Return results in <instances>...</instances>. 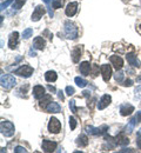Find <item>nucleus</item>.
<instances>
[{"label":"nucleus","mask_w":141,"mask_h":153,"mask_svg":"<svg viewBox=\"0 0 141 153\" xmlns=\"http://www.w3.org/2000/svg\"><path fill=\"white\" fill-rule=\"evenodd\" d=\"M32 34H33V30H32V28H26V30H24V32H22V38L28 39L30 37H32Z\"/></svg>","instance_id":"c85d7f7f"},{"label":"nucleus","mask_w":141,"mask_h":153,"mask_svg":"<svg viewBox=\"0 0 141 153\" xmlns=\"http://www.w3.org/2000/svg\"><path fill=\"white\" fill-rule=\"evenodd\" d=\"M69 108H71V111L73 112V113H77V107H75V100H71L69 101Z\"/></svg>","instance_id":"c9c22d12"},{"label":"nucleus","mask_w":141,"mask_h":153,"mask_svg":"<svg viewBox=\"0 0 141 153\" xmlns=\"http://www.w3.org/2000/svg\"><path fill=\"white\" fill-rule=\"evenodd\" d=\"M18 41H19V33H18V32L11 33V34H10V38H8V46H10V48H11V50L17 48Z\"/></svg>","instance_id":"1a4fd4ad"},{"label":"nucleus","mask_w":141,"mask_h":153,"mask_svg":"<svg viewBox=\"0 0 141 153\" xmlns=\"http://www.w3.org/2000/svg\"><path fill=\"white\" fill-rule=\"evenodd\" d=\"M58 97H59V99H60L61 101L65 99V97H63V92H62V91H59V92H58Z\"/></svg>","instance_id":"a19ab883"},{"label":"nucleus","mask_w":141,"mask_h":153,"mask_svg":"<svg viewBox=\"0 0 141 153\" xmlns=\"http://www.w3.org/2000/svg\"><path fill=\"white\" fill-rule=\"evenodd\" d=\"M51 101H52V97L48 96V94H45V96L39 100V106L42 107V108H46V107H47V104H49Z\"/></svg>","instance_id":"5701e85b"},{"label":"nucleus","mask_w":141,"mask_h":153,"mask_svg":"<svg viewBox=\"0 0 141 153\" xmlns=\"http://www.w3.org/2000/svg\"><path fill=\"white\" fill-rule=\"evenodd\" d=\"M137 145H138V147L141 150V128L138 131V133H137Z\"/></svg>","instance_id":"e433bc0d"},{"label":"nucleus","mask_w":141,"mask_h":153,"mask_svg":"<svg viewBox=\"0 0 141 153\" xmlns=\"http://www.w3.org/2000/svg\"><path fill=\"white\" fill-rule=\"evenodd\" d=\"M0 131H1V134L4 137H12L14 132H16V128H14V125L11 123V121H7V120H2L0 123Z\"/></svg>","instance_id":"f03ea898"},{"label":"nucleus","mask_w":141,"mask_h":153,"mask_svg":"<svg viewBox=\"0 0 141 153\" xmlns=\"http://www.w3.org/2000/svg\"><path fill=\"white\" fill-rule=\"evenodd\" d=\"M77 10H78V2H69L66 7L65 13L67 17H73L77 13Z\"/></svg>","instance_id":"4468645a"},{"label":"nucleus","mask_w":141,"mask_h":153,"mask_svg":"<svg viewBox=\"0 0 141 153\" xmlns=\"http://www.w3.org/2000/svg\"><path fill=\"white\" fill-rule=\"evenodd\" d=\"M119 152H120V153H123V152H134V151H133L132 149H122V150H120Z\"/></svg>","instance_id":"79ce46f5"},{"label":"nucleus","mask_w":141,"mask_h":153,"mask_svg":"<svg viewBox=\"0 0 141 153\" xmlns=\"http://www.w3.org/2000/svg\"><path fill=\"white\" fill-rule=\"evenodd\" d=\"M33 72H34L33 67H31L30 65H22V66H20L19 68H17L14 71V74H17L19 76H24V78H30L33 74Z\"/></svg>","instance_id":"20e7f679"},{"label":"nucleus","mask_w":141,"mask_h":153,"mask_svg":"<svg viewBox=\"0 0 141 153\" xmlns=\"http://www.w3.org/2000/svg\"><path fill=\"white\" fill-rule=\"evenodd\" d=\"M140 91H141V86H139V87L135 90V93H138V92H140Z\"/></svg>","instance_id":"de8ad7c7"},{"label":"nucleus","mask_w":141,"mask_h":153,"mask_svg":"<svg viewBox=\"0 0 141 153\" xmlns=\"http://www.w3.org/2000/svg\"><path fill=\"white\" fill-rule=\"evenodd\" d=\"M14 152L16 153H26L27 151H26L25 147H22V146H17V147L14 149Z\"/></svg>","instance_id":"4c0bfd02"},{"label":"nucleus","mask_w":141,"mask_h":153,"mask_svg":"<svg viewBox=\"0 0 141 153\" xmlns=\"http://www.w3.org/2000/svg\"><path fill=\"white\" fill-rule=\"evenodd\" d=\"M12 2H14V0H6L5 2H2V4H1L0 10H1V11H4V10H5V8H7V7H8V5H10V4H12Z\"/></svg>","instance_id":"473e14b6"},{"label":"nucleus","mask_w":141,"mask_h":153,"mask_svg":"<svg viewBox=\"0 0 141 153\" xmlns=\"http://www.w3.org/2000/svg\"><path fill=\"white\" fill-rule=\"evenodd\" d=\"M108 130V127L106 125H102L101 127H93V126H86V132L93 135H100V134L105 133Z\"/></svg>","instance_id":"423d86ee"},{"label":"nucleus","mask_w":141,"mask_h":153,"mask_svg":"<svg viewBox=\"0 0 141 153\" xmlns=\"http://www.w3.org/2000/svg\"><path fill=\"white\" fill-rule=\"evenodd\" d=\"M140 30H141V25H140Z\"/></svg>","instance_id":"09e8293b"},{"label":"nucleus","mask_w":141,"mask_h":153,"mask_svg":"<svg viewBox=\"0 0 141 153\" xmlns=\"http://www.w3.org/2000/svg\"><path fill=\"white\" fill-rule=\"evenodd\" d=\"M134 112V106L131 104H123L120 106V114L126 117V115H131Z\"/></svg>","instance_id":"f8f14e48"},{"label":"nucleus","mask_w":141,"mask_h":153,"mask_svg":"<svg viewBox=\"0 0 141 153\" xmlns=\"http://www.w3.org/2000/svg\"><path fill=\"white\" fill-rule=\"evenodd\" d=\"M123 86H126V87H131L132 85H133V80L132 79H127V80H125L123 81V84H122Z\"/></svg>","instance_id":"58836bf2"},{"label":"nucleus","mask_w":141,"mask_h":153,"mask_svg":"<svg viewBox=\"0 0 141 153\" xmlns=\"http://www.w3.org/2000/svg\"><path fill=\"white\" fill-rule=\"evenodd\" d=\"M33 96L35 99H41L45 96V87H42L41 85H37L33 87Z\"/></svg>","instance_id":"a211bd4d"},{"label":"nucleus","mask_w":141,"mask_h":153,"mask_svg":"<svg viewBox=\"0 0 141 153\" xmlns=\"http://www.w3.org/2000/svg\"><path fill=\"white\" fill-rule=\"evenodd\" d=\"M77 144L80 147H86L88 145V138H87V135H85V134L79 135V138L77 139Z\"/></svg>","instance_id":"b1692460"},{"label":"nucleus","mask_w":141,"mask_h":153,"mask_svg":"<svg viewBox=\"0 0 141 153\" xmlns=\"http://www.w3.org/2000/svg\"><path fill=\"white\" fill-rule=\"evenodd\" d=\"M25 2H26V0H16L13 2V5H12V8L13 10H19L25 5Z\"/></svg>","instance_id":"cd10ccee"},{"label":"nucleus","mask_w":141,"mask_h":153,"mask_svg":"<svg viewBox=\"0 0 141 153\" xmlns=\"http://www.w3.org/2000/svg\"><path fill=\"white\" fill-rule=\"evenodd\" d=\"M48 131L51 133H59L61 131V123L57 118H51L48 123Z\"/></svg>","instance_id":"39448f33"},{"label":"nucleus","mask_w":141,"mask_h":153,"mask_svg":"<svg viewBox=\"0 0 141 153\" xmlns=\"http://www.w3.org/2000/svg\"><path fill=\"white\" fill-rule=\"evenodd\" d=\"M33 47L37 48V50H40L42 51L45 48V40L41 38V37H37L33 40Z\"/></svg>","instance_id":"412c9836"},{"label":"nucleus","mask_w":141,"mask_h":153,"mask_svg":"<svg viewBox=\"0 0 141 153\" xmlns=\"http://www.w3.org/2000/svg\"><path fill=\"white\" fill-rule=\"evenodd\" d=\"M45 4H46V7H47V11H48V14H49V17L52 18L53 16H54V13H53V8H52V6H53V0H42Z\"/></svg>","instance_id":"a878e982"},{"label":"nucleus","mask_w":141,"mask_h":153,"mask_svg":"<svg viewBox=\"0 0 141 153\" xmlns=\"http://www.w3.org/2000/svg\"><path fill=\"white\" fill-rule=\"evenodd\" d=\"M111 101H112V98H111L109 94H105V96H102L100 98V100H99V102H98V108H99V110L106 108V107L111 104Z\"/></svg>","instance_id":"9b49d317"},{"label":"nucleus","mask_w":141,"mask_h":153,"mask_svg":"<svg viewBox=\"0 0 141 153\" xmlns=\"http://www.w3.org/2000/svg\"><path fill=\"white\" fill-rule=\"evenodd\" d=\"M17 80L16 78L11 74H2L1 76V87L4 90H11L16 85Z\"/></svg>","instance_id":"7ed1b4c3"},{"label":"nucleus","mask_w":141,"mask_h":153,"mask_svg":"<svg viewBox=\"0 0 141 153\" xmlns=\"http://www.w3.org/2000/svg\"><path fill=\"white\" fill-rule=\"evenodd\" d=\"M114 78H115V80L118 82H122V80H123V72H121L120 70L117 71V74L114 76Z\"/></svg>","instance_id":"2f4dec72"},{"label":"nucleus","mask_w":141,"mask_h":153,"mask_svg":"<svg viewBox=\"0 0 141 153\" xmlns=\"http://www.w3.org/2000/svg\"><path fill=\"white\" fill-rule=\"evenodd\" d=\"M82 96L83 97H91V92H89V91H83V92H82Z\"/></svg>","instance_id":"c03bdc74"},{"label":"nucleus","mask_w":141,"mask_h":153,"mask_svg":"<svg viewBox=\"0 0 141 153\" xmlns=\"http://www.w3.org/2000/svg\"><path fill=\"white\" fill-rule=\"evenodd\" d=\"M79 70H80V73L82 74V76H89V70H91L89 62H88V61H83V62H81Z\"/></svg>","instance_id":"aec40b11"},{"label":"nucleus","mask_w":141,"mask_h":153,"mask_svg":"<svg viewBox=\"0 0 141 153\" xmlns=\"http://www.w3.org/2000/svg\"><path fill=\"white\" fill-rule=\"evenodd\" d=\"M75 93V90H74V87H72V86H67L66 87V94L67 96H73Z\"/></svg>","instance_id":"72a5a7b5"},{"label":"nucleus","mask_w":141,"mask_h":153,"mask_svg":"<svg viewBox=\"0 0 141 153\" xmlns=\"http://www.w3.org/2000/svg\"><path fill=\"white\" fill-rule=\"evenodd\" d=\"M113 139H114V141H115L117 145H121V146H123V145H128V143H129V139H128L127 137H125L122 133H120L119 135H117V137L113 138Z\"/></svg>","instance_id":"6ab92c4d"},{"label":"nucleus","mask_w":141,"mask_h":153,"mask_svg":"<svg viewBox=\"0 0 141 153\" xmlns=\"http://www.w3.org/2000/svg\"><path fill=\"white\" fill-rule=\"evenodd\" d=\"M135 118H137L138 123H140V121H141V111H140V112H138V113H137V115H135Z\"/></svg>","instance_id":"37998d69"},{"label":"nucleus","mask_w":141,"mask_h":153,"mask_svg":"<svg viewBox=\"0 0 141 153\" xmlns=\"http://www.w3.org/2000/svg\"><path fill=\"white\" fill-rule=\"evenodd\" d=\"M127 61H128V64L131 65V66H133V67H140L141 66V62L139 61V59L137 58L135 54H133V53H128L127 56Z\"/></svg>","instance_id":"2eb2a0df"},{"label":"nucleus","mask_w":141,"mask_h":153,"mask_svg":"<svg viewBox=\"0 0 141 153\" xmlns=\"http://www.w3.org/2000/svg\"><path fill=\"white\" fill-rule=\"evenodd\" d=\"M46 110H47V112H49V113H59V112H61V106L58 102L51 101V102L47 105Z\"/></svg>","instance_id":"f3484780"},{"label":"nucleus","mask_w":141,"mask_h":153,"mask_svg":"<svg viewBox=\"0 0 141 153\" xmlns=\"http://www.w3.org/2000/svg\"><path fill=\"white\" fill-rule=\"evenodd\" d=\"M109 60H111L112 65L115 67L117 71H119V70L122 68V66H123V60H122L121 57H119V56H112V57L109 58Z\"/></svg>","instance_id":"ddd939ff"},{"label":"nucleus","mask_w":141,"mask_h":153,"mask_svg":"<svg viewBox=\"0 0 141 153\" xmlns=\"http://www.w3.org/2000/svg\"><path fill=\"white\" fill-rule=\"evenodd\" d=\"M45 79H46V81H48V82H53V81H55V80L58 79V74H57L54 71H47V72L45 73Z\"/></svg>","instance_id":"4be33fe9"},{"label":"nucleus","mask_w":141,"mask_h":153,"mask_svg":"<svg viewBox=\"0 0 141 153\" xmlns=\"http://www.w3.org/2000/svg\"><path fill=\"white\" fill-rule=\"evenodd\" d=\"M78 27L75 26L74 22L72 21H66L65 22V36L67 39H71V40H74V39L78 38Z\"/></svg>","instance_id":"f257e3e1"},{"label":"nucleus","mask_w":141,"mask_h":153,"mask_svg":"<svg viewBox=\"0 0 141 153\" xmlns=\"http://www.w3.org/2000/svg\"><path fill=\"white\" fill-rule=\"evenodd\" d=\"M46 13V8L41 5H38L32 14V21H39V20L42 18V16Z\"/></svg>","instance_id":"6e6552de"},{"label":"nucleus","mask_w":141,"mask_h":153,"mask_svg":"<svg viewBox=\"0 0 141 153\" xmlns=\"http://www.w3.org/2000/svg\"><path fill=\"white\" fill-rule=\"evenodd\" d=\"M30 54H31V57H35V56H37V54H35V52H32V51L30 52Z\"/></svg>","instance_id":"49530a36"},{"label":"nucleus","mask_w":141,"mask_h":153,"mask_svg":"<svg viewBox=\"0 0 141 153\" xmlns=\"http://www.w3.org/2000/svg\"><path fill=\"white\" fill-rule=\"evenodd\" d=\"M98 74H99V66L94 64V65L92 66V76H97Z\"/></svg>","instance_id":"f704fd0d"},{"label":"nucleus","mask_w":141,"mask_h":153,"mask_svg":"<svg viewBox=\"0 0 141 153\" xmlns=\"http://www.w3.org/2000/svg\"><path fill=\"white\" fill-rule=\"evenodd\" d=\"M95 101H97V99H95V98H93L91 101L88 100V102H87V106H88V107L92 110V108H93V105H94V102H95Z\"/></svg>","instance_id":"ea45409f"},{"label":"nucleus","mask_w":141,"mask_h":153,"mask_svg":"<svg viewBox=\"0 0 141 153\" xmlns=\"http://www.w3.org/2000/svg\"><path fill=\"white\" fill-rule=\"evenodd\" d=\"M137 123H138L137 118H135V117H134V118H132V119L129 120L128 125L126 126V132H127V133H132V132H133V130H134V127H135V125H137Z\"/></svg>","instance_id":"393cba45"},{"label":"nucleus","mask_w":141,"mask_h":153,"mask_svg":"<svg viewBox=\"0 0 141 153\" xmlns=\"http://www.w3.org/2000/svg\"><path fill=\"white\" fill-rule=\"evenodd\" d=\"M47 87H48V90H49V91H51V92H55V88H54V87H53V86H51V85H48V86H47Z\"/></svg>","instance_id":"a18cd8bd"},{"label":"nucleus","mask_w":141,"mask_h":153,"mask_svg":"<svg viewBox=\"0 0 141 153\" xmlns=\"http://www.w3.org/2000/svg\"><path fill=\"white\" fill-rule=\"evenodd\" d=\"M74 81H75V84H77L80 88H83V87L88 84V81H87V80H85L83 78H80V76H77V78L74 79Z\"/></svg>","instance_id":"bb28decb"},{"label":"nucleus","mask_w":141,"mask_h":153,"mask_svg":"<svg viewBox=\"0 0 141 153\" xmlns=\"http://www.w3.org/2000/svg\"><path fill=\"white\" fill-rule=\"evenodd\" d=\"M65 4V0H53V8H61Z\"/></svg>","instance_id":"c756f323"},{"label":"nucleus","mask_w":141,"mask_h":153,"mask_svg":"<svg viewBox=\"0 0 141 153\" xmlns=\"http://www.w3.org/2000/svg\"><path fill=\"white\" fill-rule=\"evenodd\" d=\"M81 52H82V47H81V46H75V47L72 50L71 56H72L73 62H79L80 57H81Z\"/></svg>","instance_id":"dca6fc26"},{"label":"nucleus","mask_w":141,"mask_h":153,"mask_svg":"<svg viewBox=\"0 0 141 153\" xmlns=\"http://www.w3.org/2000/svg\"><path fill=\"white\" fill-rule=\"evenodd\" d=\"M100 71H101V74H102V78H103V81L108 82L111 76H112V67L109 65H101L100 67Z\"/></svg>","instance_id":"0eeeda50"},{"label":"nucleus","mask_w":141,"mask_h":153,"mask_svg":"<svg viewBox=\"0 0 141 153\" xmlns=\"http://www.w3.org/2000/svg\"><path fill=\"white\" fill-rule=\"evenodd\" d=\"M57 149V143L51 140H42V150L45 152H53Z\"/></svg>","instance_id":"9d476101"},{"label":"nucleus","mask_w":141,"mask_h":153,"mask_svg":"<svg viewBox=\"0 0 141 153\" xmlns=\"http://www.w3.org/2000/svg\"><path fill=\"white\" fill-rule=\"evenodd\" d=\"M77 119L74 118V117H69V127H71V130H75V127H77Z\"/></svg>","instance_id":"7c9ffc66"}]
</instances>
